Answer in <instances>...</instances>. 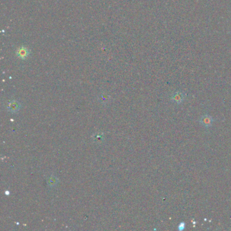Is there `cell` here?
Wrapping results in <instances>:
<instances>
[{"instance_id": "52a82bcc", "label": "cell", "mask_w": 231, "mask_h": 231, "mask_svg": "<svg viewBox=\"0 0 231 231\" xmlns=\"http://www.w3.org/2000/svg\"><path fill=\"white\" fill-rule=\"evenodd\" d=\"M185 226H186V224H185L184 222H181L178 226V229L180 230H183L185 229Z\"/></svg>"}, {"instance_id": "5b68a950", "label": "cell", "mask_w": 231, "mask_h": 231, "mask_svg": "<svg viewBox=\"0 0 231 231\" xmlns=\"http://www.w3.org/2000/svg\"><path fill=\"white\" fill-rule=\"evenodd\" d=\"M18 56H21V58L26 57V55H27V54H26V50H22V49H21V50H19V51H18Z\"/></svg>"}, {"instance_id": "7a4b0ae2", "label": "cell", "mask_w": 231, "mask_h": 231, "mask_svg": "<svg viewBox=\"0 0 231 231\" xmlns=\"http://www.w3.org/2000/svg\"><path fill=\"white\" fill-rule=\"evenodd\" d=\"M213 122H214V119L209 115L203 116L201 117V119L199 121V122L202 125H203L204 126H206V127H210L212 125V123H213Z\"/></svg>"}, {"instance_id": "3957f363", "label": "cell", "mask_w": 231, "mask_h": 231, "mask_svg": "<svg viewBox=\"0 0 231 231\" xmlns=\"http://www.w3.org/2000/svg\"><path fill=\"white\" fill-rule=\"evenodd\" d=\"M21 108V104L17 101H12L7 107V110L11 113H16Z\"/></svg>"}, {"instance_id": "6da1fadb", "label": "cell", "mask_w": 231, "mask_h": 231, "mask_svg": "<svg viewBox=\"0 0 231 231\" xmlns=\"http://www.w3.org/2000/svg\"><path fill=\"white\" fill-rule=\"evenodd\" d=\"M185 97H186V94L182 92H178L173 94L171 97V100L177 104H180L184 100Z\"/></svg>"}, {"instance_id": "277c9868", "label": "cell", "mask_w": 231, "mask_h": 231, "mask_svg": "<svg viewBox=\"0 0 231 231\" xmlns=\"http://www.w3.org/2000/svg\"><path fill=\"white\" fill-rule=\"evenodd\" d=\"M56 184H57V179L54 176L50 177V179L48 180V184L51 187H54Z\"/></svg>"}, {"instance_id": "8992f818", "label": "cell", "mask_w": 231, "mask_h": 231, "mask_svg": "<svg viewBox=\"0 0 231 231\" xmlns=\"http://www.w3.org/2000/svg\"><path fill=\"white\" fill-rule=\"evenodd\" d=\"M103 136H102V135H100V134H96L95 136H94V140H95V141H96L98 142H102V141H103Z\"/></svg>"}]
</instances>
